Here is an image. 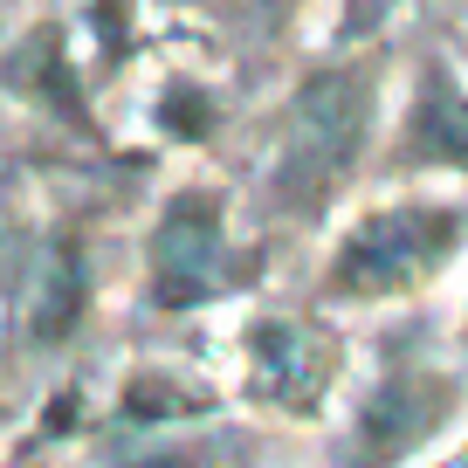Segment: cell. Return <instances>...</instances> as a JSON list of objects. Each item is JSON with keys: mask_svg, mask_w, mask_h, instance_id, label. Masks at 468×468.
Masks as SVG:
<instances>
[{"mask_svg": "<svg viewBox=\"0 0 468 468\" xmlns=\"http://www.w3.org/2000/svg\"><path fill=\"white\" fill-rule=\"evenodd\" d=\"M441 407H448L441 379H386L379 399L366 407V420H358V441H366L358 462H393L399 448H413L441 420Z\"/></svg>", "mask_w": 468, "mask_h": 468, "instance_id": "277c9868", "label": "cell"}, {"mask_svg": "<svg viewBox=\"0 0 468 468\" xmlns=\"http://www.w3.org/2000/svg\"><path fill=\"white\" fill-rule=\"evenodd\" d=\"M366 117H372V83L366 76H317V83L296 90L290 103V138H282V159H276V193L290 207H317L324 186L351 165L358 138H366Z\"/></svg>", "mask_w": 468, "mask_h": 468, "instance_id": "6da1fadb", "label": "cell"}, {"mask_svg": "<svg viewBox=\"0 0 468 468\" xmlns=\"http://www.w3.org/2000/svg\"><path fill=\"white\" fill-rule=\"evenodd\" d=\"M220 269V200L214 193H179L152 234V296L159 303H193L214 290Z\"/></svg>", "mask_w": 468, "mask_h": 468, "instance_id": "3957f363", "label": "cell"}, {"mask_svg": "<svg viewBox=\"0 0 468 468\" xmlns=\"http://www.w3.org/2000/svg\"><path fill=\"white\" fill-rule=\"evenodd\" d=\"M462 241V214L454 207H393L351 228V241L331 262V290L337 296H386L420 282L441 255H454Z\"/></svg>", "mask_w": 468, "mask_h": 468, "instance_id": "7a4b0ae2", "label": "cell"}, {"mask_svg": "<svg viewBox=\"0 0 468 468\" xmlns=\"http://www.w3.org/2000/svg\"><path fill=\"white\" fill-rule=\"evenodd\" d=\"M83 317V255L69 241L42 255V276H35V303H28V337L35 345H56L69 337V324Z\"/></svg>", "mask_w": 468, "mask_h": 468, "instance_id": "5b68a950", "label": "cell"}, {"mask_svg": "<svg viewBox=\"0 0 468 468\" xmlns=\"http://www.w3.org/2000/svg\"><path fill=\"white\" fill-rule=\"evenodd\" d=\"M124 407H132V413H193L200 399H193V393H152V379H138Z\"/></svg>", "mask_w": 468, "mask_h": 468, "instance_id": "52a82bcc", "label": "cell"}, {"mask_svg": "<svg viewBox=\"0 0 468 468\" xmlns=\"http://www.w3.org/2000/svg\"><path fill=\"white\" fill-rule=\"evenodd\" d=\"M413 152L420 159H468V103L448 90V76H427L413 97Z\"/></svg>", "mask_w": 468, "mask_h": 468, "instance_id": "8992f818", "label": "cell"}]
</instances>
